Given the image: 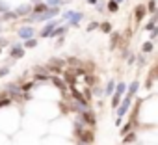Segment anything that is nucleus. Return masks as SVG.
Wrapping results in <instances>:
<instances>
[{"label": "nucleus", "mask_w": 158, "mask_h": 145, "mask_svg": "<svg viewBox=\"0 0 158 145\" xmlns=\"http://www.w3.org/2000/svg\"><path fill=\"white\" fill-rule=\"evenodd\" d=\"M147 11H154V2H152V0H151V2H149V8H145Z\"/></svg>", "instance_id": "obj_28"}, {"label": "nucleus", "mask_w": 158, "mask_h": 145, "mask_svg": "<svg viewBox=\"0 0 158 145\" xmlns=\"http://www.w3.org/2000/svg\"><path fill=\"white\" fill-rule=\"evenodd\" d=\"M97 26H99V24H97V22H91V24H89V26H87V30H95Z\"/></svg>", "instance_id": "obj_29"}, {"label": "nucleus", "mask_w": 158, "mask_h": 145, "mask_svg": "<svg viewBox=\"0 0 158 145\" xmlns=\"http://www.w3.org/2000/svg\"><path fill=\"white\" fill-rule=\"evenodd\" d=\"M52 84H56V87H60V89H65V84H63L60 78H56V76L52 78Z\"/></svg>", "instance_id": "obj_17"}, {"label": "nucleus", "mask_w": 158, "mask_h": 145, "mask_svg": "<svg viewBox=\"0 0 158 145\" xmlns=\"http://www.w3.org/2000/svg\"><path fill=\"white\" fill-rule=\"evenodd\" d=\"M116 2H117V4H119V2H123V0H116Z\"/></svg>", "instance_id": "obj_34"}, {"label": "nucleus", "mask_w": 158, "mask_h": 145, "mask_svg": "<svg viewBox=\"0 0 158 145\" xmlns=\"http://www.w3.org/2000/svg\"><path fill=\"white\" fill-rule=\"evenodd\" d=\"M151 50H152V45L151 43H145L143 45V52H151Z\"/></svg>", "instance_id": "obj_23"}, {"label": "nucleus", "mask_w": 158, "mask_h": 145, "mask_svg": "<svg viewBox=\"0 0 158 145\" xmlns=\"http://www.w3.org/2000/svg\"><path fill=\"white\" fill-rule=\"evenodd\" d=\"M69 63H71V65H78V61H76L75 58H71V60H69Z\"/></svg>", "instance_id": "obj_32"}, {"label": "nucleus", "mask_w": 158, "mask_h": 145, "mask_svg": "<svg viewBox=\"0 0 158 145\" xmlns=\"http://www.w3.org/2000/svg\"><path fill=\"white\" fill-rule=\"evenodd\" d=\"M116 93H117V95H123V93H125V84H119V86H117V91H116Z\"/></svg>", "instance_id": "obj_22"}, {"label": "nucleus", "mask_w": 158, "mask_h": 145, "mask_svg": "<svg viewBox=\"0 0 158 145\" xmlns=\"http://www.w3.org/2000/svg\"><path fill=\"white\" fill-rule=\"evenodd\" d=\"M82 17H84L82 13H71V17H69L71 22H69V24H71V26H78V22L82 20Z\"/></svg>", "instance_id": "obj_9"}, {"label": "nucleus", "mask_w": 158, "mask_h": 145, "mask_svg": "<svg viewBox=\"0 0 158 145\" xmlns=\"http://www.w3.org/2000/svg\"><path fill=\"white\" fill-rule=\"evenodd\" d=\"M8 72H9V69H8V67H4V69H0V78H2V76H6Z\"/></svg>", "instance_id": "obj_26"}, {"label": "nucleus", "mask_w": 158, "mask_h": 145, "mask_svg": "<svg viewBox=\"0 0 158 145\" xmlns=\"http://www.w3.org/2000/svg\"><path fill=\"white\" fill-rule=\"evenodd\" d=\"M156 75H158V71H156Z\"/></svg>", "instance_id": "obj_35"}, {"label": "nucleus", "mask_w": 158, "mask_h": 145, "mask_svg": "<svg viewBox=\"0 0 158 145\" xmlns=\"http://www.w3.org/2000/svg\"><path fill=\"white\" fill-rule=\"evenodd\" d=\"M117 8H119V4L116 2V0H112V2H108V9H110V11H117Z\"/></svg>", "instance_id": "obj_15"}, {"label": "nucleus", "mask_w": 158, "mask_h": 145, "mask_svg": "<svg viewBox=\"0 0 158 145\" xmlns=\"http://www.w3.org/2000/svg\"><path fill=\"white\" fill-rule=\"evenodd\" d=\"M76 134H78L80 141H82V143H86V145H89V143L93 141V132H91V130H84V128H82V130H80V132H76Z\"/></svg>", "instance_id": "obj_2"}, {"label": "nucleus", "mask_w": 158, "mask_h": 145, "mask_svg": "<svg viewBox=\"0 0 158 145\" xmlns=\"http://www.w3.org/2000/svg\"><path fill=\"white\" fill-rule=\"evenodd\" d=\"M119 99H121V95H117V93H116V95H114V99H112V104L117 106V104H119Z\"/></svg>", "instance_id": "obj_20"}, {"label": "nucleus", "mask_w": 158, "mask_h": 145, "mask_svg": "<svg viewBox=\"0 0 158 145\" xmlns=\"http://www.w3.org/2000/svg\"><path fill=\"white\" fill-rule=\"evenodd\" d=\"M22 56H24V48H22V45H20V43L13 45V48H11V58L17 60V58H22Z\"/></svg>", "instance_id": "obj_3"}, {"label": "nucleus", "mask_w": 158, "mask_h": 145, "mask_svg": "<svg viewBox=\"0 0 158 145\" xmlns=\"http://www.w3.org/2000/svg\"><path fill=\"white\" fill-rule=\"evenodd\" d=\"M9 102H11V99L8 97V99H2V101H0V106H8Z\"/></svg>", "instance_id": "obj_25"}, {"label": "nucleus", "mask_w": 158, "mask_h": 145, "mask_svg": "<svg viewBox=\"0 0 158 145\" xmlns=\"http://www.w3.org/2000/svg\"><path fill=\"white\" fill-rule=\"evenodd\" d=\"M132 141H136V134H134V132H127L125 134V143H132Z\"/></svg>", "instance_id": "obj_13"}, {"label": "nucleus", "mask_w": 158, "mask_h": 145, "mask_svg": "<svg viewBox=\"0 0 158 145\" xmlns=\"http://www.w3.org/2000/svg\"><path fill=\"white\" fill-rule=\"evenodd\" d=\"M6 9H8V6L2 2V0H0V13H2V11H6Z\"/></svg>", "instance_id": "obj_27"}, {"label": "nucleus", "mask_w": 158, "mask_h": 145, "mask_svg": "<svg viewBox=\"0 0 158 145\" xmlns=\"http://www.w3.org/2000/svg\"><path fill=\"white\" fill-rule=\"evenodd\" d=\"M32 11V6L30 4H22V6H19L17 9H15V15L17 17H24V15H28Z\"/></svg>", "instance_id": "obj_5"}, {"label": "nucleus", "mask_w": 158, "mask_h": 145, "mask_svg": "<svg viewBox=\"0 0 158 145\" xmlns=\"http://www.w3.org/2000/svg\"><path fill=\"white\" fill-rule=\"evenodd\" d=\"M134 125H136V119H134V117H132V119H130V121H128V123H127V125H125V127H123V128H121V134H123V136H125V134H127V132H130V130H132V127H134Z\"/></svg>", "instance_id": "obj_11"}, {"label": "nucleus", "mask_w": 158, "mask_h": 145, "mask_svg": "<svg viewBox=\"0 0 158 145\" xmlns=\"http://www.w3.org/2000/svg\"><path fill=\"white\" fill-rule=\"evenodd\" d=\"M19 37H20V39H30V37H34V28H32V26L20 28V30H19Z\"/></svg>", "instance_id": "obj_4"}, {"label": "nucleus", "mask_w": 158, "mask_h": 145, "mask_svg": "<svg viewBox=\"0 0 158 145\" xmlns=\"http://www.w3.org/2000/svg\"><path fill=\"white\" fill-rule=\"evenodd\" d=\"M32 87H34V82H28V84H24V86H22L20 89H22V91H28V89H32Z\"/></svg>", "instance_id": "obj_21"}, {"label": "nucleus", "mask_w": 158, "mask_h": 145, "mask_svg": "<svg viewBox=\"0 0 158 145\" xmlns=\"http://www.w3.org/2000/svg\"><path fill=\"white\" fill-rule=\"evenodd\" d=\"M87 2H89V4H97V0H87Z\"/></svg>", "instance_id": "obj_33"}, {"label": "nucleus", "mask_w": 158, "mask_h": 145, "mask_svg": "<svg viewBox=\"0 0 158 145\" xmlns=\"http://www.w3.org/2000/svg\"><path fill=\"white\" fill-rule=\"evenodd\" d=\"M56 26H58V20H50V22L47 24V26H45V28L41 30V37H47V35H50V32H52Z\"/></svg>", "instance_id": "obj_6"}, {"label": "nucleus", "mask_w": 158, "mask_h": 145, "mask_svg": "<svg viewBox=\"0 0 158 145\" xmlns=\"http://www.w3.org/2000/svg\"><path fill=\"white\" fill-rule=\"evenodd\" d=\"M101 28H102V32H106V34H108V32H112V24H110V22H104Z\"/></svg>", "instance_id": "obj_18"}, {"label": "nucleus", "mask_w": 158, "mask_h": 145, "mask_svg": "<svg viewBox=\"0 0 158 145\" xmlns=\"http://www.w3.org/2000/svg\"><path fill=\"white\" fill-rule=\"evenodd\" d=\"M145 11H147V9H145L143 6H138V8H136V19H138V20H141V19H143V15H145Z\"/></svg>", "instance_id": "obj_12"}, {"label": "nucleus", "mask_w": 158, "mask_h": 145, "mask_svg": "<svg viewBox=\"0 0 158 145\" xmlns=\"http://www.w3.org/2000/svg\"><path fill=\"white\" fill-rule=\"evenodd\" d=\"M152 28H154V22H149L147 26H145V30H152Z\"/></svg>", "instance_id": "obj_31"}, {"label": "nucleus", "mask_w": 158, "mask_h": 145, "mask_svg": "<svg viewBox=\"0 0 158 145\" xmlns=\"http://www.w3.org/2000/svg\"><path fill=\"white\" fill-rule=\"evenodd\" d=\"M58 13H60V8H58V6H52V8H47V11H43V13H39V15H32V19H34V20H47V19L56 17Z\"/></svg>", "instance_id": "obj_1"}, {"label": "nucleus", "mask_w": 158, "mask_h": 145, "mask_svg": "<svg viewBox=\"0 0 158 145\" xmlns=\"http://www.w3.org/2000/svg\"><path fill=\"white\" fill-rule=\"evenodd\" d=\"M82 117H84V121H86V123L87 125H95V115H93V112H89V110H84L82 112Z\"/></svg>", "instance_id": "obj_7"}, {"label": "nucleus", "mask_w": 158, "mask_h": 145, "mask_svg": "<svg viewBox=\"0 0 158 145\" xmlns=\"http://www.w3.org/2000/svg\"><path fill=\"white\" fill-rule=\"evenodd\" d=\"M45 4L47 6H58V4H61V0H47Z\"/></svg>", "instance_id": "obj_19"}, {"label": "nucleus", "mask_w": 158, "mask_h": 145, "mask_svg": "<svg viewBox=\"0 0 158 145\" xmlns=\"http://www.w3.org/2000/svg\"><path fill=\"white\" fill-rule=\"evenodd\" d=\"M86 82H87L89 86H93V78H91V76H86Z\"/></svg>", "instance_id": "obj_30"}, {"label": "nucleus", "mask_w": 158, "mask_h": 145, "mask_svg": "<svg viewBox=\"0 0 158 145\" xmlns=\"http://www.w3.org/2000/svg\"><path fill=\"white\" fill-rule=\"evenodd\" d=\"M114 87H116V84H114V82H110V84L106 86V93H112V91H114Z\"/></svg>", "instance_id": "obj_24"}, {"label": "nucleus", "mask_w": 158, "mask_h": 145, "mask_svg": "<svg viewBox=\"0 0 158 145\" xmlns=\"http://www.w3.org/2000/svg\"><path fill=\"white\" fill-rule=\"evenodd\" d=\"M47 8H49V6L45 4V2H39V4H35V6H34V9H32V11H34V15H39V13H43V11H47Z\"/></svg>", "instance_id": "obj_10"}, {"label": "nucleus", "mask_w": 158, "mask_h": 145, "mask_svg": "<svg viewBox=\"0 0 158 145\" xmlns=\"http://www.w3.org/2000/svg\"><path fill=\"white\" fill-rule=\"evenodd\" d=\"M136 91H138V82H134V84H130V87H128V95L132 97Z\"/></svg>", "instance_id": "obj_16"}, {"label": "nucleus", "mask_w": 158, "mask_h": 145, "mask_svg": "<svg viewBox=\"0 0 158 145\" xmlns=\"http://www.w3.org/2000/svg\"><path fill=\"white\" fill-rule=\"evenodd\" d=\"M35 45H37V39H34V37L26 39V43H24V46H26V48H34Z\"/></svg>", "instance_id": "obj_14"}, {"label": "nucleus", "mask_w": 158, "mask_h": 145, "mask_svg": "<svg viewBox=\"0 0 158 145\" xmlns=\"http://www.w3.org/2000/svg\"><path fill=\"white\" fill-rule=\"evenodd\" d=\"M128 106H130V95H127V99L123 101V104L119 106V110H117V115L121 117V115H125V112L128 110Z\"/></svg>", "instance_id": "obj_8"}]
</instances>
